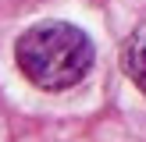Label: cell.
I'll list each match as a JSON object with an SVG mask.
<instances>
[{
  "label": "cell",
  "mask_w": 146,
  "mask_h": 142,
  "mask_svg": "<svg viewBox=\"0 0 146 142\" xmlns=\"http://www.w3.org/2000/svg\"><path fill=\"white\" fill-rule=\"evenodd\" d=\"M21 75L46 92H61L78 85L93 68V43L71 21H39L21 32L14 46Z\"/></svg>",
  "instance_id": "6da1fadb"
},
{
  "label": "cell",
  "mask_w": 146,
  "mask_h": 142,
  "mask_svg": "<svg viewBox=\"0 0 146 142\" xmlns=\"http://www.w3.org/2000/svg\"><path fill=\"white\" fill-rule=\"evenodd\" d=\"M125 68H128V78L146 92V28L132 36V43L125 50Z\"/></svg>",
  "instance_id": "7a4b0ae2"
}]
</instances>
